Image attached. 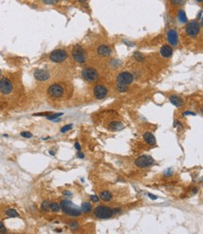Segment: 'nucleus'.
Here are the masks:
<instances>
[{"label":"nucleus","mask_w":203,"mask_h":234,"mask_svg":"<svg viewBox=\"0 0 203 234\" xmlns=\"http://www.w3.org/2000/svg\"><path fill=\"white\" fill-rule=\"evenodd\" d=\"M121 211L120 208L117 209H112L108 206H103V205H100V206H97V208L95 209L94 211V214L97 218L99 219H108L112 217L113 214H117Z\"/></svg>","instance_id":"f257e3e1"},{"label":"nucleus","mask_w":203,"mask_h":234,"mask_svg":"<svg viewBox=\"0 0 203 234\" xmlns=\"http://www.w3.org/2000/svg\"><path fill=\"white\" fill-rule=\"evenodd\" d=\"M60 208L66 214L70 216H80L81 214V210L79 209L75 204L69 200H62L60 203Z\"/></svg>","instance_id":"f03ea898"},{"label":"nucleus","mask_w":203,"mask_h":234,"mask_svg":"<svg viewBox=\"0 0 203 234\" xmlns=\"http://www.w3.org/2000/svg\"><path fill=\"white\" fill-rule=\"evenodd\" d=\"M72 56L76 62L80 64H83L86 62V54L84 49L81 45H75L72 50Z\"/></svg>","instance_id":"7ed1b4c3"},{"label":"nucleus","mask_w":203,"mask_h":234,"mask_svg":"<svg viewBox=\"0 0 203 234\" xmlns=\"http://www.w3.org/2000/svg\"><path fill=\"white\" fill-rule=\"evenodd\" d=\"M81 75H83V79L88 81V83H94L98 79V73L97 71L93 68H85L81 71Z\"/></svg>","instance_id":"20e7f679"},{"label":"nucleus","mask_w":203,"mask_h":234,"mask_svg":"<svg viewBox=\"0 0 203 234\" xmlns=\"http://www.w3.org/2000/svg\"><path fill=\"white\" fill-rule=\"evenodd\" d=\"M155 164V159L149 155H141L135 160V165L138 168H148Z\"/></svg>","instance_id":"39448f33"},{"label":"nucleus","mask_w":203,"mask_h":234,"mask_svg":"<svg viewBox=\"0 0 203 234\" xmlns=\"http://www.w3.org/2000/svg\"><path fill=\"white\" fill-rule=\"evenodd\" d=\"M133 81H134L133 74H131L130 72H127V71L120 73L118 77H117V84H119V85L128 86L129 84L133 83Z\"/></svg>","instance_id":"423d86ee"},{"label":"nucleus","mask_w":203,"mask_h":234,"mask_svg":"<svg viewBox=\"0 0 203 234\" xmlns=\"http://www.w3.org/2000/svg\"><path fill=\"white\" fill-rule=\"evenodd\" d=\"M67 58V52L65 50H55L50 54V60L54 63H62Z\"/></svg>","instance_id":"0eeeda50"},{"label":"nucleus","mask_w":203,"mask_h":234,"mask_svg":"<svg viewBox=\"0 0 203 234\" xmlns=\"http://www.w3.org/2000/svg\"><path fill=\"white\" fill-rule=\"evenodd\" d=\"M64 87L61 85V84L58 83H54L52 84L51 86L48 88V94L50 97H52L53 98H61L62 95H64Z\"/></svg>","instance_id":"6e6552de"},{"label":"nucleus","mask_w":203,"mask_h":234,"mask_svg":"<svg viewBox=\"0 0 203 234\" xmlns=\"http://www.w3.org/2000/svg\"><path fill=\"white\" fill-rule=\"evenodd\" d=\"M186 31L188 36L194 38L196 36H198L199 31H200V24H199L197 21H191L190 23L187 24V26L186 27Z\"/></svg>","instance_id":"1a4fd4ad"},{"label":"nucleus","mask_w":203,"mask_h":234,"mask_svg":"<svg viewBox=\"0 0 203 234\" xmlns=\"http://www.w3.org/2000/svg\"><path fill=\"white\" fill-rule=\"evenodd\" d=\"M12 83L8 78H3L0 80V92L3 95H9L12 92Z\"/></svg>","instance_id":"9d476101"},{"label":"nucleus","mask_w":203,"mask_h":234,"mask_svg":"<svg viewBox=\"0 0 203 234\" xmlns=\"http://www.w3.org/2000/svg\"><path fill=\"white\" fill-rule=\"evenodd\" d=\"M107 94H108V89L105 85L103 84H97V86L94 88V95L97 99H102L104 98Z\"/></svg>","instance_id":"9b49d317"},{"label":"nucleus","mask_w":203,"mask_h":234,"mask_svg":"<svg viewBox=\"0 0 203 234\" xmlns=\"http://www.w3.org/2000/svg\"><path fill=\"white\" fill-rule=\"evenodd\" d=\"M34 76H35V78H36V79H37L38 81H44L49 80V78H50V73H49L48 70L43 69H37V70H36V71L34 72Z\"/></svg>","instance_id":"f8f14e48"},{"label":"nucleus","mask_w":203,"mask_h":234,"mask_svg":"<svg viewBox=\"0 0 203 234\" xmlns=\"http://www.w3.org/2000/svg\"><path fill=\"white\" fill-rule=\"evenodd\" d=\"M178 33L175 29H170L168 32V41L171 46L178 45Z\"/></svg>","instance_id":"ddd939ff"},{"label":"nucleus","mask_w":203,"mask_h":234,"mask_svg":"<svg viewBox=\"0 0 203 234\" xmlns=\"http://www.w3.org/2000/svg\"><path fill=\"white\" fill-rule=\"evenodd\" d=\"M97 54L101 56H109L112 54V48L108 45L102 44L97 48Z\"/></svg>","instance_id":"4468645a"},{"label":"nucleus","mask_w":203,"mask_h":234,"mask_svg":"<svg viewBox=\"0 0 203 234\" xmlns=\"http://www.w3.org/2000/svg\"><path fill=\"white\" fill-rule=\"evenodd\" d=\"M172 52H173V50L169 45H164L161 47V49H160V54L165 58L170 57V56L172 55Z\"/></svg>","instance_id":"2eb2a0df"},{"label":"nucleus","mask_w":203,"mask_h":234,"mask_svg":"<svg viewBox=\"0 0 203 234\" xmlns=\"http://www.w3.org/2000/svg\"><path fill=\"white\" fill-rule=\"evenodd\" d=\"M143 139L146 141V143L151 145V146H154V145H155V143H156L155 137L154 136V134L151 132H145L143 134Z\"/></svg>","instance_id":"dca6fc26"},{"label":"nucleus","mask_w":203,"mask_h":234,"mask_svg":"<svg viewBox=\"0 0 203 234\" xmlns=\"http://www.w3.org/2000/svg\"><path fill=\"white\" fill-rule=\"evenodd\" d=\"M169 101L171 102L174 106H176V107H181V106H183L184 104L183 99L180 97H178V95H174L169 97Z\"/></svg>","instance_id":"f3484780"},{"label":"nucleus","mask_w":203,"mask_h":234,"mask_svg":"<svg viewBox=\"0 0 203 234\" xmlns=\"http://www.w3.org/2000/svg\"><path fill=\"white\" fill-rule=\"evenodd\" d=\"M124 127V126L122 123L117 122V121L112 122L110 124H109V129L112 130V131H120V130H122Z\"/></svg>","instance_id":"a211bd4d"},{"label":"nucleus","mask_w":203,"mask_h":234,"mask_svg":"<svg viewBox=\"0 0 203 234\" xmlns=\"http://www.w3.org/2000/svg\"><path fill=\"white\" fill-rule=\"evenodd\" d=\"M99 198L104 201H110L112 200V195L109 191H102L99 194Z\"/></svg>","instance_id":"6ab92c4d"},{"label":"nucleus","mask_w":203,"mask_h":234,"mask_svg":"<svg viewBox=\"0 0 203 234\" xmlns=\"http://www.w3.org/2000/svg\"><path fill=\"white\" fill-rule=\"evenodd\" d=\"M81 212H85V214H90V212L93 211V207L89 202H83L81 204Z\"/></svg>","instance_id":"aec40b11"},{"label":"nucleus","mask_w":203,"mask_h":234,"mask_svg":"<svg viewBox=\"0 0 203 234\" xmlns=\"http://www.w3.org/2000/svg\"><path fill=\"white\" fill-rule=\"evenodd\" d=\"M64 114L63 112H58V113H51V114H49L47 115L46 117H47V119L48 120H51V121H60V119L58 118V117L60 116H62Z\"/></svg>","instance_id":"412c9836"},{"label":"nucleus","mask_w":203,"mask_h":234,"mask_svg":"<svg viewBox=\"0 0 203 234\" xmlns=\"http://www.w3.org/2000/svg\"><path fill=\"white\" fill-rule=\"evenodd\" d=\"M178 18H179L181 23H183V24L187 23V18H186V12H184V10H183V9H181L179 11V14H178Z\"/></svg>","instance_id":"4be33fe9"},{"label":"nucleus","mask_w":203,"mask_h":234,"mask_svg":"<svg viewBox=\"0 0 203 234\" xmlns=\"http://www.w3.org/2000/svg\"><path fill=\"white\" fill-rule=\"evenodd\" d=\"M6 214L9 217H11V218L18 217V216H19V214H18L17 211L14 210V209H8V210L6 211Z\"/></svg>","instance_id":"5701e85b"},{"label":"nucleus","mask_w":203,"mask_h":234,"mask_svg":"<svg viewBox=\"0 0 203 234\" xmlns=\"http://www.w3.org/2000/svg\"><path fill=\"white\" fill-rule=\"evenodd\" d=\"M41 210L43 212H49L51 211V202L48 200H45L41 204Z\"/></svg>","instance_id":"b1692460"},{"label":"nucleus","mask_w":203,"mask_h":234,"mask_svg":"<svg viewBox=\"0 0 203 234\" xmlns=\"http://www.w3.org/2000/svg\"><path fill=\"white\" fill-rule=\"evenodd\" d=\"M134 57H135V59L138 60V61H140V62H143L145 60V56L140 52H134Z\"/></svg>","instance_id":"393cba45"},{"label":"nucleus","mask_w":203,"mask_h":234,"mask_svg":"<svg viewBox=\"0 0 203 234\" xmlns=\"http://www.w3.org/2000/svg\"><path fill=\"white\" fill-rule=\"evenodd\" d=\"M51 211L57 212L60 211V204L57 202H51Z\"/></svg>","instance_id":"a878e982"},{"label":"nucleus","mask_w":203,"mask_h":234,"mask_svg":"<svg viewBox=\"0 0 203 234\" xmlns=\"http://www.w3.org/2000/svg\"><path fill=\"white\" fill-rule=\"evenodd\" d=\"M69 228H70L71 229H77L78 228H79V224H78V223H77L76 221L69 222Z\"/></svg>","instance_id":"bb28decb"},{"label":"nucleus","mask_w":203,"mask_h":234,"mask_svg":"<svg viewBox=\"0 0 203 234\" xmlns=\"http://www.w3.org/2000/svg\"><path fill=\"white\" fill-rule=\"evenodd\" d=\"M72 125H71V124H69V125H66L65 126H63L62 128H61V132L62 133H65V132H67V131H69V130H70L71 128H72Z\"/></svg>","instance_id":"cd10ccee"},{"label":"nucleus","mask_w":203,"mask_h":234,"mask_svg":"<svg viewBox=\"0 0 203 234\" xmlns=\"http://www.w3.org/2000/svg\"><path fill=\"white\" fill-rule=\"evenodd\" d=\"M46 5H54L58 2V0H41Z\"/></svg>","instance_id":"c85d7f7f"},{"label":"nucleus","mask_w":203,"mask_h":234,"mask_svg":"<svg viewBox=\"0 0 203 234\" xmlns=\"http://www.w3.org/2000/svg\"><path fill=\"white\" fill-rule=\"evenodd\" d=\"M21 136L24 137V138H27V139H29V138H32V133L31 132H28V131H23L22 133H21Z\"/></svg>","instance_id":"c756f323"},{"label":"nucleus","mask_w":203,"mask_h":234,"mask_svg":"<svg viewBox=\"0 0 203 234\" xmlns=\"http://www.w3.org/2000/svg\"><path fill=\"white\" fill-rule=\"evenodd\" d=\"M117 88H118L119 92H121V93H123V92H126V91H127L128 86H126V85H119V84H117Z\"/></svg>","instance_id":"7c9ffc66"},{"label":"nucleus","mask_w":203,"mask_h":234,"mask_svg":"<svg viewBox=\"0 0 203 234\" xmlns=\"http://www.w3.org/2000/svg\"><path fill=\"white\" fill-rule=\"evenodd\" d=\"M171 3L173 5H178V6H181L184 4V0H171Z\"/></svg>","instance_id":"2f4dec72"},{"label":"nucleus","mask_w":203,"mask_h":234,"mask_svg":"<svg viewBox=\"0 0 203 234\" xmlns=\"http://www.w3.org/2000/svg\"><path fill=\"white\" fill-rule=\"evenodd\" d=\"M7 232V229L5 228L4 224H3L2 221H0V233H6Z\"/></svg>","instance_id":"473e14b6"},{"label":"nucleus","mask_w":203,"mask_h":234,"mask_svg":"<svg viewBox=\"0 0 203 234\" xmlns=\"http://www.w3.org/2000/svg\"><path fill=\"white\" fill-rule=\"evenodd\" d=\"M90 200L92 201H94V202H98V201H99V198L97 196H95V195H94V196H91Z\"/></svg>","instance_id":"72a5a7b5"},{"label":"nucleus","mask_w":203,"mask_h":234,"mask_svg":"<svg viewBox=\"0 0 203 234\" xmlns=\"http://www.w3.org/2000/svg\"><path fill=\"white\" fill-rule=\"evenodd\" d=\"M171 174H172V171H171L170 169H167V171H165V176H166V177L170 176Z\"/></svg>","instance_id":"f704fd0d"},{"label":"nucleus","mask_w":203,"mask_h":234,"mask_svg":"<svg viewBox=\"0 0 203 234\" xmlns=\"http://www.w3.org/2000/svg\"><path fill=\"white\" fill-rule=\"evenodd\" d=\"M183 115H196V113L195 112H189V111H187V112H184L183 113Z\"/></svg>","instance_id":"c9c22d12"},{"label":"nucleus","mask_w":203,"mask_h":234,"mask_svg":"<svg viewBox=\"0 0 203 234\" xmlns=\"http://www.w3.org/2000/svg\"><path fill=\"white\" fill-rule=\"evenodd\" d=\"M148 197L151 198V200H157V197L156 196H155V195H153V194H150V193H148Z\"/></svg>","instance_id":"e433bc0d"},{"label":"nucleus","mask_w":203,"mask_h":234,"mask_svg":"<svg viewBox=\"0 0 203 234\" xmlns=\"http://www.w3.org/2000/svg\"><path fill=\"white\" fill-rule=\"evenodd\" d=\"M63 195H65V196H67V197H71L72 196V193L69 192V191H64Z\"/></svg>","instance_id":"4c0bfd02"},{"label":"nucleus","mask_w":203,"mask_h":234,"mask_svg":"<svg viewBox=\"0 0 203 234\" xmlns=\"http://www.w3.org/2000/svg\"><path fill=\"white\" fill-rule=\"evenodd\" d=\"M77 157L79 158H83L84 157V154L81 153V151H79V152H78V154H77Z\"/></svg>","instance_id":"58836bf2"},{"label":"nucleus","mask_w":203,"mask_h":234,"mask_svg":"<svg viewBox=\"0 0 203 234\" xmlns=\"http://www.w3.org/2000/svg\"><path fill=\"white\" fill-rule=\"evenodd\" d=\"M75 148L77 149L78 151H81V145L78 143H75Z\"/></svg>","instance_id":"ea45409f"},{"label":"nucleus","mask_w":203,"mask_h":234,"mask_svg":"<svg viewBox=\"0 0 203 234\" xmlns=\"http://www.w3.org/2000/svg\"><path fill=\"white\" fill-rule=\"evenodd\" d=\"M201 15H202V10H200V12H199V15L198 16V19H200L201 20Z\"/></svg>","instance_id":"a19ab883"},{"label":"nucleus","mask_w":203,"mask_h":234,"mask_svg":"<svg viewBox=\"0 0 203 234\" xmlns=\"http://www.w3.org/2000/svg\"><path fill=\"white\" fill-rule=\"evenodd\" d=\"M78 1H79V2H85L86 0H78Z\"/></svg>","instance_id":"79ce46f5"},{"label":"nucleus","mask_w":203,"mask_h":234,"mask_svg":"<svg viewBox=\"0 0 203 234\" xmlns=\"http://www.w3.org/2000/svg\"><path fill=\"white\" fill-rule=\"evenodd\" d=\"M50 154H51L52 155H54V153H53V152H52V151H51V152H50Z\"/></svg>","instance_id":"37998d69"},{"label":"nucleus","mask_w":203,"mask_h":234,"mask_svg":"<svg viewBox=\"0 0 203 234\" xmlns=\"http://www.w3.org/2000/svg\"><path fill=\"white\" fill-rule=\"evenodd\" d=\"M1 76H2V72H1V70H0V80H1Z\"/></svg>","instance_id":"c03bdc74"},{"label":"nucleus","mask_w":203,"mask_h":234,"mask_svg":"<svg viewBox=\"0 0 203 234\" xmlns=\"http://www.w3.org/2000/svg\"><path fill=\"white\" fill-rule=\"evenodd\" d=\"M197 1H198V2H202L203 0H197Z\"/></svg>","instance_id":"a18cd8bd"}]
</instances>
